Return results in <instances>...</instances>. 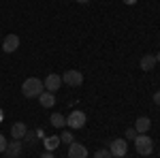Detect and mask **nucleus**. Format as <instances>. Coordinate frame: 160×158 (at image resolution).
<instances>
[{"mask_svg": "<svg viewBox=\"0 0 160 158\" xmlns=\"http://www.w3.org/2000/svg\"><path fill=\"white\" fill-rule=\"evenodd\" d=\"M94 158H113V156H111L109 150H98V152L94 154Z\"/></svg>", "mask_w": 160, "mask_h": 158, "instance_id": "nucleus-17", "label": "nucleus"}, {"mask_svg": "<svg viewBox=\"0 0 160 158\" xmlns=\"http://www.w3.org/2000/svg\"><path fill=\"white\" fill-rule=\"evenodd\" d=\"M43 90H45V85H43V79H38V77H28L24 84H22V94L26 98L38 96Z\"/></svg>", "mask_w": 160, "mask_h": 158, "instance_id": "nucleus-1", "label": "nucleus"}, {"mask_svg": "<svg viewBox=\"0 0 160 158\" xmlns=\"http://www.w3.org/2000/svg\"><path fill=\"white\" fill-rule=\"evenodd\" d=\"M41 158H53V152H43Z\"/></svg>", "mask_w": 160, "mask_h": 158, "instance_id": "nucleus-20", "label": "nucleus"}, {"mask_svg": "<svg viewBox=\"0 0 160 158\" xmlns=\"http://www.w3.org/2000/svg\"><path fill=\"white\" fill-rule=\"evenodd\" d=\"M135 147H137V152H139L141 156H148V154H152L154 141H152V137H148V133L145 135H137L135 137Z\"/></svg>", "mask_w": 160, "mask_h": 158, "instance_id": "nucleus-2", "label": "nucleus"}, {"mask_svg": "<svg viewBox=\"0 0 160 158\" xmlns=\"http://www.w3.org/2000/svg\"><path fill=\"white\" fill-rule=\"evenodd\" d=\"M122 2H124V4H135L137 0H122Z\"/></svg>", "mask_w": 160, "mask_h": 158, "instance_id": "nucleus-22", "label": "nucleus"}, {"mask_svg": "<svg viewBox=\"0 0 160 158\" xmlns=\"http://www.w3.org/2000/svg\"><path fill=\"white\" fill-rule=\"evenodd\" d=\"M60 141H64V143H68V145H71V143L75 141L73 133H71V130H62V135H60Z\"/></svg>", "mask_w": 160, "mask_h": 158, "instance_id": "nucleus-16", "label": "nucleus"}, {"mask_svg": "<svg viewBox=\"0 0 160 158\" xmlns=\"http://www.w3.org/2000/svg\"><path fill=\"white\" fill-rule=\"evenodd\" d=\"M7 150V139H4V135H0V152H4Z\"/></svg>", "mask_w": 160, "mask_h": 158, "instance_id": "nucleus-19", "label": "nucleus"}, {"mask_svg": "<svg viewBox=\"0 0 160 158\" xmlns=\"http://www.w3.org/2000/svg\"><path fill=\"white\" fill-rule=\"evenodd\" d=\"M149 126H152L149 118H137V122H135V130H137V135H145V133L149 130Z\"/></svg>", "mask_w": 160, "mask_h": 158, "instance_id": "nucleus-12", "label": "nucleus"}, {"mask_svg": "<svg viewBox=\"0 0 160 158\" xmlns=\"http://www.w3.org/2000/svg\"><path fill=\"white\" fill-rule=\"evenodd\" d=\"M154 103H156V105H160V92H156V94H154Z\"/></svg>", "mask_w": 160, "mask_h": 158, "instance_id": "nucleus-21", "label": "nucleus"}, {"mask_svg": "<svg viewBox=\"0 0 160 158\" xmlns=\"http://www.w3.org/2000/svg\"><path fill=\"white\" fill-rule=\"evenodd\" d=\"M62 84L71 85V88H79V85L83 84V75L79 73V71H66V73L62 75Z\"/></svg>", "mask_w": 160, "mask_h": 158, "instance_id": "nucleus-5", "label": "nucleus"}, {"mask_svg": "<svg viewBox=\"0 0 160 158\" xmlns=\"http://www.w3.org/2000/svg\"><path fill=\"white\" fill-rule=\"evenodd\" d=\"M22 154V141L13 139L11 143H7V150H4V156L7 158H17Z\"/></svg>", "mask_w": 160, "mask_h": 158, "instance_id": "nucleus-9", "label": "nucleus"}, {"mask_svg": "<svg viewBox=\"0 0 160 158\" xmlns=\"http://www.w3.org/2000/svg\"><path fill=\"white\" fill-rule=\"evenodd\" d=\"M77 2H81V4H86V2H90V0H77Z\"/></svg>", "mask_w": 160, "mask_h": 158, "instance_id": "nucleus-24", "label": "nucleus"}, {"mask_svg": "<svg viewBox=\"0 0 160 158\" xmlns=\"http://www.w3.org/2000/svg\"><path fill=\"white\" fill-rule=\"evenodd\" d=\"M86 113L83 111H73V113H68V118H66V126L68 128H73V130H79V128H83L86 126Z\"/></svg>", "mask_w": 160, "mask_h": 158, "instance_id": "nucleus-3", "label": "nucleus"}, {"mask_svg": "<svg viewBox=\"0 0 160 158\" xmlns=\"http://www.w3.org/2000/svg\"><path fill=\"white\" fill-rule=\"evenodd\" d=\"M139 66H141L143 71H152V69L156 66V56H152V54L143 56V58H141V62H139Z\"/></svg>", "mask_w": 160, "mask_h": 158, "instance_id": "nucleus-13", "label": "nucleus"}, {"mask_svg": "<svg viewBox=\"0 0 160 158\" xmlns=\"http://www.w3.org/2000/svg\"><path fill=\"white\" fill-rule=\"evenodd\" d=\"M156 62H160V51H158V54H156Z\"/></svg>", "mask_w": 160, "mask_h": 158, "instance_id": "nucleus-23", "label": "nucleus"}, {"mask_svg": "<svg viewBox=\"0 0 160 158\" xmlns=\"http://www.w3.org/2000/svg\"><path fill=\"white\" fill-rule=\"evenodd\" d=\"M58 145H60V137H47L45 139V152H53Z\"/></svg>", "mask_w": 160, "mask_h": 158, "instance_id": "nucleus-15", "label": "nucleus"}, {"mask_svg": "<svg viewBox=\"0 0 160 158\" xmlns=\"http://www.w3.org/2000/svg\"><path fill=\"white\" fill-rule=\"evenodd\" d=\"M38 103H41L45 109H51V107L56 105V96H53V92H47V90H43V92L38 94Z\"/></svg>", "mask_w": 160, "mask_h": 158, "instance_id": "nucleus-10", "label": "nucleus"}, {"mask_svg": "<svg viewBox=\"0 0 160 158\" xmlns=\"http://www.w3.org/2000/svg\"><path fill=\"white\" fill-rule=\"evenodd\" d=\"M17 47H19V37L17 34H9L2 41V51L4 54H13V51H17Z\"/></svg>", "mask_w": 160, "mask_h": 158, "instance_id": "nucleus-8", "label": "nucleus"}, {"mask_svg": "<svg viewBox=\"0 0 160 158\" xmlns=\"http://www.w3.org/2000/svg\"><path fill=\"white\" fill-rule=\"evenodd\" d=\"M135 137H137V130H135V126H132V128L126 130V139H132V141H135Z\"/></svg>", "mask_w": 160, "mask_h": 158, "instance_id": "nucleus-18", "label": "nucleus"}, {"mask_svg": "<svg viewBox=\"0 0 160 158\" xmlns=\"http://www.w3.org/2000/svg\"><path fill=\"white\" fill-rule=\"evenodd\" d=\"M43 85H45L47 92H56V90L62 85V77H60V75H56V73H49L45 79H43Z\"/></svg>", "mask_w": 160, "mask_h": 158, "instance_id": "nucleus-6", "label": "nucleus"}, {"mask_svg": "<svg viewBox=\"0 0 160 158\" xmlns=\"http://www.w3.org/2000/svg\"><path fill=\"white\" fill-rule=\"evenodd\" d=\"M109 152L113 158H124L128 152V141L126 139H113L109 143Z\"/></svg>", "mask_w": 160, "mask_h": 158, "instance_id": "nucleus-4", "label": "nucleus"}, {"mask_svg": "<svg viewBox=\"0 0 160 158\" xmlns=\"http://www.w3.org/2000/svg\"><path fill=\"white\" fill-rule=\"evenodd\" d=\"M49 122H51V126H56V128H64L66 126V118L62 113H51Z\"/></svg>", "mask_w": 160, "mask_h": 158, "instance_id": "nucleus-14", "label": "nucleus"}, {"mask_svg": "<svg viewBox=\"0 0 160 158\" xmlns=\"http://www.w3.org/2000/svg\"><path fill=\"white\" fill-rule=\"evenodd\" d=\"M68 158H88V147L83 143H77L73 141L68 145Z\"/></svg>", "mask_w": 160, "mask_h": 158, "instance_id": "nucleus-7", "label": "nucleus"}, {"mask_svg": "<svg viewBox=\"0 0 160 158\" xmlns=\"http://www.w3.org/2000/svg\"><path fill=\"white\" fill-rule=\"evenodd\" d=\"M26 133H28V126L24 122H15L11 126V135H13V139H17V141H22L26 137Z\"/></svg>", "mask_w": 160, "mask_h": 158, "instance_id": "nucleus-11", "label": "nucleus"}]
</instances>
